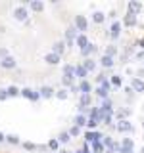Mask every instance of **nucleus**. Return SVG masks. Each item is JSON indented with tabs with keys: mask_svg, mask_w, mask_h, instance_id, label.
I'll use <instances>...</instances> for the list:
<instances>
[{
	"mask_svg": "<svg viewBox=\"0 0 144 153\" xmlns=\"http://www.w3.org/2000/svg\"><path fill=\"white\" fill-rule=\"evenodd\" d=\"M75 84V65L65 63L64 65V75H62V86L64 88H69V86Z\"/></svg>",
	"mask_w": 144,
	"mask_h": 153,
	"instance_id": "nucleus-1",
	"label": "nucleus"
},
{
	"mask_svg": "<svg viewBox=\"0 0 144 153\" xmlns=\"http://www.w3.org/2000/svg\"><path fill=\"white\" fill-rule=\"evenodd\" d=\"M73 27L81 33V35H85L86 29H88V21H86L85 16H75V19H73Z\"/></svg>",
	"mask_w": 144,
	"mask_h": 153,
	"instance_id": "nucleus-2",
	"label": "nucleus"
},
{
	"mask_svg": "<svg viewBox=\"0 0 144 153\" xmlns=\"http://www.w3.org/2000/svg\"><path fill=\"white\" fill-rule=\"evenodd\" d=\"M102 134H100L98 130H86L85 132V140H86V143H94V142H100L102 140Z\"/></svg>",
	"mask_w": 144,
	"mask_h": 153,
	"instance_id": "nucleus-3",
	"label": "nucleus"
},
{
	"mask_svg": "<svg viewBox=\"0 0 144 153\" xmlns=\"http://www.w3.org/2000/svg\"><path fill=\"white\" fill-rule=\"evenodd\" d=\"M27 16H29V10L25 6H17L16 10H14V17H16L17 21H25Z\"/></svg>",
	"mask_w": 144,
	"mask_h": 153,
	"instance_id": "nucleus-4",
	"label": "nucleus"
},
{
	"mask_svg": "<svg viewBox=\"0 0 144 153\" xmlns=\"http://www.w3.org/2000/svg\"><path fill=\"white\" fill-rule=\"evenodd\" d=\"M0 67H2V69H16V67H17L16 57L8 56V57H4V59H0Z\"/></svg>",
	"mask_w": 144,
	"mask_h": 153,
	"instance_id": "nucleus-5",
	"label": "nucleus"
},
{
	"mask_svg": "<svg viewBox=\"0 0 144 153\" xmlns=\"http://www.w3.org/2000/svg\"><path fill=\"white\" fill-rule=\"evenodd\" d=\"M21 96H23V98H27V100H31V102H38V100H40V94L35 92V90H31V88H23L21 90Z\"/></svg>",
	"mask_w": 144,
	"mask_h": 153,
	"instance_id": "nucleus-6",
	"label": "nucleus"
},
{
	"mask_svg": "<svg viewBox=\"0 0 144 153\" xmlns=\"http://www.w3.org/2000/svg\"><path fill=\"white\" fill-rule=\"evenodd\" d=\"M44 61H46L48 65H58V63H62V56H58V54H54V52H50V54L44 56Z\"/></svg>",
	"mask_w": 144,
	"mask_h": 153,
	"instance_id": "nucleus-7",
	"label": "nucleus"
},
{
	"mask_svg": "<svg viewBox=\"0 0 144 153\" xmlns=\"http://www.w3.org/2000/svg\"><path fill=\"white\" fill-rule=\"evenodd\" d=\"M38 94H40V98L48 100V98H52V96H56V90L52 88V86H42V88L38 90Z\"/></svg>",
	"mask_w": 144,
	"mask_h": 153,
	"instance_id": "nucleus-8",
	"label": "nucleus"
},
{
	"mask_svg": "<svg viewBox=\"0 0 144 153\" xmlns=\"http://www.w3.org/2000/svg\"><path fill=\"white\" fill-rule=\"evenodd\" d=\"M119 35H121V23H119V21H113V25L110 27V36L115 40V38H119Z\"/></svg>",
	"mask_w": 144,
	"mask_h": 153,
	"instance_id": "nucleus-9",
	"label": "nucleus"
},
{
	"mask_svg": "<svg viewBox=\"0 0 144 153\" xmlns=\"http://www.w3.org/2000/svg\"><path fill=\"white\" fill-rule=\"evenodd\" d=\"M75 44H77V48H79V50H83V48H86L88 46V36L86 35H77V38H75Z\"/></svg>",
	"mask_w": 144,
	"mask_h": 153,
	"instance_id": "nucleus-10",
	"label": "nucleus"
},
{
	"mask_svg": "<svg viewBox=\"0 0 144 153\" xmlns=\"http://www.w3.org/2000/svg\"><path fill=\"white\" fill-rule=\"evenodd\" d=\"M52 52H54V54H58V56H62V54L65 52V40H56L54 46H52Z\"/></svg>",
	"mask_w": 144,
	"mask_h": 153,
	"instance_id": "nucleus-11",
	"label": "nucleus"
},
{
	"mask_svg": "<svg viewBox=\"0 0 144 153\" xmlns=\"http://www.w3.org/2000/svg\"><path fill=\"white\" fill-rule=\"evenodd\" d=\"M86 75L88 73H86V69L83 65H75V79H79V82L81 80H86Z\"/></svg>",
	"mask_w": 144,
	"mask_h": 153,
	"instance_id": "nucleus-12",
	"label": "nucleus"
},
{
	"mask_svg": "<svg viewBox=\"0 0 144 153\" xmlns=\"http://www.w3.org/2000/svg\"><path fill=\"white\" fill-rule=\"evenodd\" d=\"M77 88H79V94H90L92 86H90V82H88V80H81V82L77 84Z\"/></svg>",
	"mask_w": 144,
	"mask_h": 153,
	"instance_id": "nucleus-13",
	"label": "nucleus"
},
{
	"mask_svg": "<svg viewBox=\"0 0 144 153\" xmlns=\"http://www.w3.org/2000/svg\"><path fill=\"white\" fill-rule=\"evenodd\" d=\"M86 121H88V119H86V115H81V113H77L75 115V119H73V126H86Z\"/></svg>",
	"mask_w": 144,
	"mask_h": 153,
	"instance_id": "nucleus-14",
	"label": "nucleus"
},
{
	"mask_svg": "<svg viewBox=\"0 0 144 153\" xmlns=\"http://www.w3.org/2000/svg\"><path fill=\"white\" fill-rule=\"evenodd\" d=\"M31 12H35V13H40L42 10H44V2H40V0H31Z\"/></svg>",
	"mask_w": 144,
	"mask_h": 153,
	"instance_id": "nucleus-15",
	"label": "nucleus"
},
{
	"mask_svg": "<svg viewBox=\"0 0 144 153\" xmlns=\"http://www.w3.org/2000/svg\"><path fill=\"white\" fill-rule=\"evenodd\" d=\"M115 128H117L119 132H133V124L129 121H119V124Z\"/></svg>",
	"mask_w": 144,
	"mask_h": 153,
	"instance_id": "nucleus-16",
	"label": "nucleus"
},
{
	"mask_svg": "<svg viewBox=\"0 0 144 153\" xmlns=\"http://www.w3.org/2000/svg\"><path fill=\"white\" fill-rule=\"evenodd\" d=\"M94 52H96V46L92 44V42H88V46H86V48H83V50H81V56H83L85 59H86V57H90V56L94 54Z\"/></svg>",
	"mask_w": 144,
	"mask_h": 153,
	"instance_id": "nucleus-17",
	"label": "nucleus"
},
{
	"mask_svg": "<svg viewBox=\"0 0 144 153\" xmlns=\"http://www.w3.org/2000/svg\"><path fill=\"white\" fill-rule=\"evenodd\" d=\"M131 88L134 90V92H144V80L142 79H133Z\"/></svg>",
	"mask_w": 144,
	"mask_h": 153,
	"instance_id": "nucleus-18",
	"label": "nucleus"
},
{
	"mask_svg": "<svg viewBox=\"0 0 144 153\" xmlns=\"http://www.w3.org/2000/svg\"><path fill=\"white\" fill-rule=\"evenodd\" d=\"M81 65H83L85 69H86V73H90V71H94V69H96V61L92 59V57H86V59H85Z\"/></svg>",
	"mask_w": 144,
	"mask_h": 153,
	"instance_id": "nucleus-19",
	"label": "nucleus"
},
{
	"mask_svg": "<svg viewBox=\"0 0 144 153\" xmlns=\"http://www.w3.org/2000/svg\"><path fill=\"white\" fill-rule=\"evenodd\" d=\"M46 147H48V151H54V153H58V151H60V142H58V138H52V140H48Z\"/></svg>",
	"mask_w": 144,
	"mask_h": 153,
	"instance_id": "nucleus-20",
	"label": "nucleus"
},
{
	"mask_svg": "<svg viewBox=\"0 0 144 153\" xmlns=\"http://www.w3.org/2000/svg\"><path fill=\"white\" fill-rule=\"evenodd\" d=\"M90 103H92L90 94H81V98H79V105H81V107H88Z\"/></svg>",
	"mask_w": 144,
	"mask_h": 153,
	"instance_id": "nucleus-21",
	"label": "nucleus"
},
{
	"mask_svg": "<svg viewBox=\"0 0 144 153\" xmlns=\"http://www.w3.org/2000/svg\"><path fill=\"white\" fill-rule=\"evenodd\" d=\"M142 10L140 2H129V13H133V16H138V12Z\"/></svg>",
	"mask_w": 144,
	"mask_h": 153,
	"instance_id": "nucleus-22",
	"label": "nucleus"
},
{
	"mask_svg": "<svg viewBox=\"0 0 144 153\" xmlns=\"http://www.w3.org/2000/svg\"><path fill=\"white\" fill-rule=\"evenodd\" d=\"M123 23H125L127 27H134V25H136V16L127 13V16H125V19H123Z\"/></svg>",
	"mask_w": 144,
	"mask_h": 153,
	"instance_id": "nucleus-23",
	"label": "nucleus"
},
{
	"mask_svg": "<svg viewBox=\"0 0 144 153\" xmlns=\"http://www.w3.org/2000/svg\"><path fill=\"white\" fill-rule=\"evenodd\" d=\"M8 92V98H17V96H21V90L17 88V86H10V88H6Z\"/></svg>",
	"mask_w": 144,
	"mask_h": 153,
	"instance_id": "nucleus-24",
	"label": "nucleus"
},
{
	"mask_svg": "<svg viewBox=\"0 0 144 153\" xmlns=\"http://www.w3.org/2000/svg\"><path fill=\"white\" fill-rule=\"evenodd\" d=\"M100 65L106 67V69H110V67L113 65V57H110V56H102V59H100Z\"/></svg>",
	"mask_w": 144,
	"mask_h": 153,
	"instance_id": "nucleus-25",
	"label": "nucleus"
},
{
	"mask_svg": "<svg viewBox=\"0 0 144 153\" xmlns=\"http://www.w3.org/2000/svg\"><path fill=\"white\" fill-rule=\"evenodd\" d=\"M90 149H92V153H102L104 151V143L102 142H94V143H88Z\"/></svg>",
	"mask_w": 144,
	"mask_h": 153,
	"instance_id": "nucleus-26",
	"label": "nucleus"
},
{
	"mask_svg": "<svg viewBox=\"0 0 144 153\" xmlns=\"http://www.w3.org/2000/svg\"><path fill=\"white\" fill-rule=\"evenodd\" d=\"M121 147H123V149H133V147H134V142L131 140V138H123Z\"/></svg>",
	"mask_w": 144,
	"mask_h": 153,
	"instance_id": "nucleus-27",
	"label": "nucleus"
},
{
	"mask_svg": "<svg viewBox=\"0 0 144 153\" xmlns=\"http://www.w3.org/2000/svg\"><path fill=\"white\" fill-rule=\"evenodd\" d=\"M58 142H60V143H69V142H71L69 132H62L60 136H58Z\"/></svg>",
	"mask_w": 144,
	"mask_h": 153,
	"instance_id": "nucleus-28",
	"label": "nucleus"
},
{
	"mask_svg": "<svg viewBox=\"0 0 144 153\" xmlns=\"http://www.w3.org/2000/svg\"><path fill=\"white\" fill-rule=\"evenodd\" d=\"M104 19H106V16H104L102 12H94L92 13V21L94 23H104Z\"/></svg>",
	"mask_w": 144,
	"mask_h": 153,
	"instance_id": "nucleus-29",
	"label": "nucleus"
},
{
	"mask_svg": "<svg viewBox=\"0 0 144 153\" xmlns=\"http://www.w3.org/2000/svg\"><path fill=\"white\" fill-rule=\"evenodd\" d=\"M98 124H100L98 119H88V121H86V128H88V130H96Z\"/></svg>",
	"mask_w": 144,
	"mask_h": 153,
	"instance_id": "nucleus-30",
	"label": "nucleus"
},
{
	"mask_svg": "<svg viewBox=\"0 0 144 153\" xmlns=\"http://www.w3.org/2000/svg\"><path fill=\"white\" fill-rule=\"evenodd\" d=\"M110 84L115 86V88H119V86H121V76H119V75H112V79H110Z\"/></svg>",
	"mask_w": 144,
	"mask_h": 153,
	"instance_id": "nucleus-31",
	"label": "nucleus"
},
{
	"mask_svg": "<svg viewBox=\"0 0 144 153\" xmlns=\"http://www.w3.org/2000/svg\"><path fill=\"white\" fill-rule=\"evenodd\" d=\"M6 142L10 143V146H17V143H19V138L16 136V134H10V136H6Z\"/></svg>",
	"mask_w": 144,
	"mask_h": 153,
	"instance_id": "nucleus-32",
	"label": "nucleus"
},
{
	"mask_svg": "<svg viewBox=\"0 0 144 153\" xmlns=\"http://www.w3.org/2000/svg\"><path fill=\"white\" fill-rule=\"evenodd\" d=\"M67 94H69V92H67L65 88H60V90H56V98H58V100H67Z\"/></svg>",
	"mask_w": 144,
	"mask_h": 153,
	"instance_id": "nucleus-33",
	"label": "nucleus"
},
{
	"mask_svg": "<svg viewBox=\"0 0 144 153\" xmlns=\"http://www.w3.org/2000/svg\"><path fill=\"white\" fill-rule=\"evenodd\" d=\"M115 54H117V48H115V46H108L106 52H104V56H110V57H113Z\"/></svg>",
	"mask_w": 144,
	"mask_h": 153,
	"instance_id": "nucleus-34",
	"label": "nucleus"
},
{
	"mask_svg": "<svg viewBox=\"0 0 144 153\" xmlns=\"http://www.w3.org/2000/svg\"><path fill=\"white\" fill-rule=\"evenodd\" d=\"M23 149H27V151H35L37 149V146L33 142H23Z\"/></svg>",
	"mask_w": 144,
	"mask_h": 153,
	"instance_id": "nucleus-35",
	"label": "nucleus"
},
{
	"mask_svg": "<svg viewBox=\"0 0 144 153\" xmlns=\"http://www.w3.org/2000/svg\"><path fill=\"white\" fill-rule=\"evenodd\" d=\"M96 94H98L102 100H106V98H108V90H104L102 86H98V88H96Z\"/></svg>",
	"mask_w": 144,
	"mask_h": 153,
	"instance_id": "nucleus-36",
	"label": "nucleus"
},
{
	"mask_svg": "<svg viewBox=\"0 0 144 153\" xmlns=\"http://www.w3.org/2000/svg\"><path fill=\"white\" fill-rule=\"evenodd\" d=\"M127 117H129V109H121V111H117V119H121V121H125Z\"/></svg>",
	"mask_w": 144,
	"mask_h": 153,
	"instance_id": "nucleus-37",
	"label": "nucleus"
},
{
	"mask_svg": "<svg viewBox=\"0 0 144 153\" xmlns=\"http://www.w3.org/2000/svg\"><path fill=\"white\" fill-rule=\"evenodd\" d=\"M79 134H81V128L79 126H71L69 128V136L71 138H73V136H79Z\"/></svg>",
	"mask_w": 144,
	"mask_h": 153,
	"instance_id": "nucleus-38",
	"label": "nucleus"
},
{
	"mask_svg": "<svg viewBox=\"0 0 144 153\" xmlns=\"http://www.w3.org/2000/svg\"><path fill=\"white\" fill-rule=\"evenodd\" d=\"M100 86H102L104 90H108V92H110V90H112V84H110V80H108V79H106V80H104V82L100 84Z\"/></svg>",
	"mask_w": 144,
	"mask_h": 153,
	"instance_id": "nucleus-39",
	"label": "nucleus"
},
{
	"mask_svg": "<svg viewBox=\"0 0 144 153\" xmlns=\"http://www.w3.org/2000/svg\"><path fill=\"white\" fill-rule=\"evenodd\" d=\"M4 100H8V92L4 88H0V102H4Z\"/></svg>",
	"mask_w": 144,
	"mask_h": 153,
	"instance_id": "nucleus-40",
	"label": "nucleus"
},
{
	"mask_svg": "<svg viewBox=\"0 0 144 153\" xmlns=\"http://www.w3.org/2000/svg\"><path fill=\"white\" fill-rule=\"evenodd\" d=\"M77 153H92V151H90V146H88V143H85V146H83V149H81V151H77Z\"/></svg>",
	"mask_w": 144,
	"mask_h": 153,
	"instance_id": "nucleus-41",
	"label": "nucleus"
},
{
	"mask_svg": "<svg viewBox=\"0 0 144 153\" xmlns=\"http://www.w3.org/2000/svg\"><path fill=\"white\" fill-rule=\"evenodd\" d=\"M10 54H8V50L6 48H0V59H4V57H8Z\"/></svg>",
	"mask_w": 144,
	"mask_h": 153,
	"instance_id": "nucleus-42",
	"label": "nucleus"
},
{
	"mask_svg": "<svg viewBox=\"0 0 144 153\" xmlns=\"http://www.w3.org/2000/svg\"><path fill=\"white\" fill-rule=\"evenodd\" d=\"M104 80H106V75H104V73H100L98 76H96V82H98V84H102Z\"/></svg>",
	"mask_w": 144,
	"mask_h": 153,
	"instance_id": "nucleus-43",
	"label": "nucleus"
},
{
	"mask_svg": "<svg viewBox=\"0 0 144 153\" xmlns=\"http://www.w3.org/2000/svg\"><path fill=\"white\" fill-rule=\"evenodd\" d=\"M69 92H73V94H79V88H77V84L69 86Z\"/></svg>",
	"mask_w": 144,
	"mask_h": 153,
	"instance_id": "nucleus-44",
	"label": "nucleus"
},
{
	"mask_svg": "<svg viewBox=\"0 0 144 153\" xmlns=\"http://www.w3.org/2000/svg\"><path fill=\"white\" fill-rule=\"evenodd\" d=\"M119 153H133V149H123V147H119Z\"/></svg>",
	"mask_w": 144,
	"mask_h": 153,
	"instance_id": "nucleus-45",
	"label": "nucleus"
},
{
	"mask_svg": "<svg viewBox=\"0 0 144 153\" xmlns=\"http://www.w3.org/2000/svg\"><path fill=\"white\" fill-rule=\"evenodd\" d=\"M2 142H6V136H4V134L0 132V143H2Z\"/></svg>",
	"mask_w": 144,
	"mask_h": 153,
	"instance_id": "nucleus-46",
	"label": "nucleus"
},
{
	"mask_svg": "<svg viewBox=\"0 0 144 153\" xmlns=\"http://www.w3.org/2000/svg\"><path fill=\"white\" fill-rule=\"evenodd\" d=\"M60 153H69V151H60Z\"/></svg>",
	"mask_w": 144,
	"mask_h": 153,
	"instance_id": "nucleus-47",
	"label": "nucleus"
},
{
	"mask_svg": "<svg viewBox=\"0 0 144 153\" xmlns=\"http://www.w3.org/2000/svg\"><path fill=\"white\" fill-rule=\"evenodd\" d=\"M50 153H54V151H50ZM58 153H60V151H58Z\"/></svg>",
	"mask_w": 144,
	"mask_h": 153,
	"instance_id": "nucleus-48",
	"label": "nucleus"
},
{
	"mask_svg": "<svg viewBox=\"0 0 144 153\" xmlns=\"http://www.w3.org/2000/svg\"><path fill=\"white\" fill-rule=\"evenodd\" d=\"M69 153H73V151H69Z\"/></svg>",
	"mask_w": 144,
	"mask_h": 153,
	"instance_id": "nucleus-49",
	"label": "nucleus"
}]
</instances>
